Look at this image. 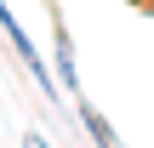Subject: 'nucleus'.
<instances>
[{"label": "nucleus", "mask_w": 154, "mask_h": 148, "mask_svg": "<svg viewBox=\"0 0 154 148\" xmlns=\"http://www.w3.org/2000/svg\"><path fill=\"white\" fill-rule=\"evenodd\" d=\"M69 103H74V120H80V131H86L91 143H103V148H109V143H120V137H114V125H109V120L91 108V97H86V91H80V97H69Z\"/></svg>", "instance_id": "nucleus-3"}, {"label": "nucleus", "mask_w": 154, "mask_h": 148, "mask_svg": "<svg viewBox=\"0 0 154 148\" xmlns=\"http://www.w3.org/2000/svg\"><path fill=\"white\" fill-rule=\"evenodd\" d=\"M0 34H6V46L17 51V63L29 68V80L46 91V103H63V97H57V86H63V80H57V68H46V57L34 51V40L23 34V23L11 17V6H6V0H0Z\"/></svg>", "instance_id": "nucleus-1"}, {"label": "nucleus", "mask_w": 154, "mask_h": 148, "mask_svg": "<svg viewBox=\"0 0 154 148\" xmlns=\"http://www.w3.org/2000/svg\"><path fill=\"white\" fill-rule=\"evenodd\" d=\"M46 17H51V68H57V80H63V91L80 97V51H74L69 23L57 17V0H46Z\"/></svg>", "instance_id": "nucleus-2"}]
</instances>
